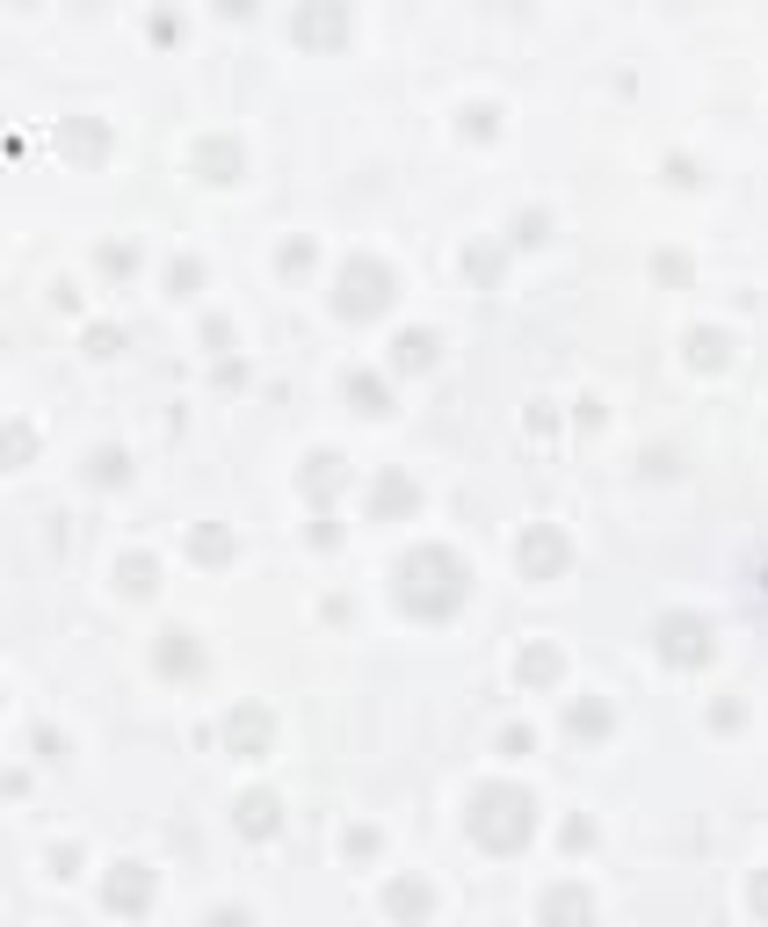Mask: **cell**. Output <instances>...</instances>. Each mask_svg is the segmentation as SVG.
Segmentation results:
<instances>
[{
	"label": "cell",
	"instance_id": "cell-1",
	"mask_svg": "<svg viewBox=\"0 0 768 927\" xmlns=\"http://www.w3.org/2000/svg\"><path fill=\"white\" fill-rule=\"evenodd\" d=\"M464 594H472V565H464L449 544H414L400 558V602H406V616L443 624V616H457V608H464Z\"/></svg>",
	"mask_w": 768,
	"mask_h": 927
},
{
	"label": "cell",
	"instance_id": "cell-2",
	"mask_svg": "<svg viewBox=\"0 0 768 927\" xmlns=\"http://www.w3.org/2000/svg\"><path fill=\"white\" fill-rule=\"evenodd\" d=\"M529 834H537V797H529L523 783H486V790H472V840L478 848L515 855Z\"/></svg>",
	"mask_w": 768,
	"mask_h": 927
},
{
	"label": "cell",
	"instance_id": "cell-3",
	"mask_svg": "<svg viewBox=\"0 0 768 927\" xmlns=\"http://www.w3.org/2000/svg\"><path fill=\"white\" fill-rule=\"evenodd\" d=\"M653 645H660V659H675V667H704V659L718 653V631H710V616H696V608H667L660 624H653Z\"/></svg>",
	"mask_w": 768,
	"mask_h": 927
},
{
	"label": "cell",
	"instance_id": "cell-4",
	"mask_svg": "<svg viewBox=\"0 0 768 927\" xmlns=\"http://www.w3.org/2000/svg\"><path fill=\"white\" fill-rule=\"evenodd\" d=\"M392 304V269L370 254H355L348 269H341V290H334V312L341 320H370V312H384Z\"/></svg>",
	"mask_w": 768,
	"mask_h": 927
},
{
	"label": "cell",
	"instance_id": "cell-5",
	"mask_svg": "<svg viewBox=\"0 0 768 927\" xmlns=\"http://www.w3.org/2000/svg\"><path fill=\"white\" fill-rule=\"evenodd\" d=\"M515 558H523V573H529V580H552V573H566L573 544H566V530H552V522H537V530H523V544H515Z\"/></svg>",
	"mask_w": 768,
	"mask_h": 927
},
{
	"label": "cell",
	"instance_id": "cell-6",
	"mask_svg": "<svg viewBox=\"0 0 768 927\" xmlns=\"http://www.w3.org/2000/svg\"><path fill=\"white\" fill-rule=\"evenodd\" d=\"M537 920L544 927H595V891L587 884H552L537 898Z\"/></svg>",
	"mask_w": 768,
	"mask_h": 927
},
{
	"label": "cell",
	"instance_id": "cell-7",
	"mask_svg": "<svg viewBox=\"0 0 768 927\" xmlns=\"http://www.w3.org/2000/svg\"><path fill=\"white\" fill-rule=\"evenodd\" d=\"M102 891H109V906H117V913H145V906H153V869H145V863H117Z\"/></svg>",
	"mask_w": 768,
	"mask_h": 927
},
{
	"label": "cell",
	"instance_id": "cell-8",
	"mask_svg": "<svg viewBox=\"0 0 768 927\" xmlns=\"http://www.w3.org/2000/svg\"><path fill=\"white\" fill-rule=\"evenodd\" d=\"M189 168H196L203 182H232V174H240V138H196Z\"/></svg>",
	"mask_w": 768,
	"mask_h": 927
},
{
	"label": "cell",
	"instance_id": "cell-9",
	"mask_svg": "<svg viewBox=\"0 0 768 927\" xmlns=\"http://www.w3.org/2000/svg\"><path fill=\"white\" fill-rule=\"evenodd\" d=\"M59 145H65V160H88V168H94V160L109 152V131L94 117H65L59 123Z\"/></svg>",
	"mask_w": 768,
	"mask_h": 927
},
{
	"label": "cell",
	"instance_id": "cell-10",
	"mask_svg": "<svg viewBox=\"0 0 768 927\" xmlns=\"http://www.w3.org/2000/svg\"><path fill=\"white\" fill-rule=\"evenodd\" d=\"M414 501H421V493H414V478H406V472H377V478H370V515H414Z\"/></svg>",
	"mask_w": 768,
	"mask_h": 927
},
{
	"label": "cell",
	"instance_id": "cell-11",
	"mask_svg": "<svg viewBox=\"0 0 768 927\" xmlns=\"http://www.w3.org/2000/svg\"><path fill=\"white\" fill-rule=\"evenodd\" d=\"M269 732H276V725H269V711H254V703H240V711L225 717L232 754H262V746H269Z\"/></svg>",
	"mask_w": 768,
	"mask_h": 927
},
{
	"label": "cell",
	"instance_id": "cell-12",
	"mask_svg": "<svg viewBox=\"0 0 768 927\" xmlns=\"http://www.w3.org/2000/svg\"><path fill=\"white\" fill-rule=\"evenodd\" d=\"M291 30L305 37V44H341V37H348V16H341V8H297Z\"/></svg>",
	"mask_w": 768,
	"mask_h": 927
},
{
	"label": "cell",
	"instance_id": "cell-13",
	"mask_svg": "<svg viewBox=\"0 0 768 927\" xmlns=\"http://www.w3.org/2000/svg\"><path fill=\"white\" fill-rule=\"evenodd\" d=\"M276 826H283V805H276V797H269V790H246V797H240V834L269 840V834H276Z\"/></svg>",
	"mask_w": 768,
	"mask_h": 927
},
{
	"label": "cell",
	"instance_id": "cell-14",
	"mask_svg": "<svg viewBox=\"0 0 768 927\" xmlns=\"http://www.w3.org/2000/svg\"><path fill=\"white\" fill-rule=\"evenodd\" d=\"M153 659H160V674H196L203 667V653H196V638H189V631H160Z\"/></svg>",
	"mask_w": 768,
	"mask_h": 927
},
{
	"label": "cell",
	"instance_id": "cell-15",
	"mask_svg": "<svg viewBox=\"0 0 768 927\" xmlns=\"http://www.w3.org/2000/svg\"><path fill=\"white\" fill-rule=\"evenodd\" d=\"M515 674H523V688H552L558 674H566V659H558V645H523Z\"/></svg>",
	"mask_w": 768,
	"mask_h": 927
},
{
	"label": "cell",
	"instance_id": "cell-16",
	"mask_svg": "<svg viewBox=\"0 0 768 927\" xmlns=\"http://www.w3.org/2000/svg\"><path fill=\"white\" fill-rule=\"evenodd\" d=\"M384 906L400 913V920H428V884H421V877H392V884H384Z\"/></svg>",
	"mask_w": 768,
	"mask_h": 927
},
{
	"label": "cell",
	"instance_id": "cell-17",
	"mask_svg": "<svg viewBox=\"0 0 768 927\" xmlns=\"http://www.w3.org/2000/svg\"><path fill=\"white\" fill-rule=\"evenodd\" d=\"M689 363H696V370H725V363H732V334H718V326H696V334H689Z\"/></svg>",
	"mask_w": 768,
	"mask_h": 927
},
{
	"label": "cell",
	"instance_id": "cell-18",
	"mask_svg": "<svg viewBox=\"0 0 768 927\" xmlns=\"http://www.w3.org/2000/svg\"><path fill=\"white\" fill-rule=\"evenodd\" d=\"M297 486L312 493V501H326V493L341 486V456L334 450H320V456H305V472H297Z\"/></svg>",
	"mask_w": 768,
	"mask_h": 927
},
{
	"label": "cell",
	"instance_id": "cell-19",
	"mask_svg": "<svg viewBox=\"0 0 768 927\" xmlns=\"http://www.w3.org/2000/svg\"><path fill=\"white\" fill-rule=\"evenodd\" d=\"M392 363H400V370H428L435 363V334H428V326H406V334L392 341Z\"/></svg>",
	"mask_w": 768,
	"mask_h": 927
},
{
	"label": "cell",
	"instance_id": "cell-20",
	"mask_svg": "<svg viewBox=\"0 0 768 927\" xmlns=\"http://www.w3.org/2000/svg\"><path fill=\"white\" fill-rule=\"evenodd\" d=\"M348 399H355V413H392V392H384V377H370V370H348Z\"/></svg>",
	"mask_w": 768,
	"mask_h": 927
},
{
	"label": "cell",
	"instance_id": "cell-21",
	"mask_svg": "<svg viewBox=\"0 0 768 927\" xmlns=\"http://www.w3.org/2000/svg\"><path fill=\"white\" fill-rule=\"evenodd\" d=\"M117 573H123V594H153V587H160V565L145 558V551H131V558H123Z\"/></svg>",
	"mask_w": 768,
	"mask_h": 927
},
{
	"label": "cell",
	"instance_id": "cell-22",
	"mask_svg": "<svg viewBox=\"0 0 768 927\" xmlns=\"http://www.w3.org/2000/svg\"><path fill=\"white\" fill-rule=\"evenodd\" d=\"M566 725H573V732H580V739H595V732H609V703H595V696H580V703H573V711H566Z\"/></svg>",
	"mask_w": 768,
	"mask_h": 927
},
{
	"label": "cell",
	"instance_id": "cell-23",
	"mask_svg": "<svg viewBox=\"0 0 768 927\" xmlns=\"http://www.w3.org/2000/svg\"><path fill=\"white\" fill-rule=\"evenodd\" d=\"M189 558L225 565V558H232V536H225V530H189Z\"/></svg>",
	"mask_w": 768,
	"mask_h": 927
},
{
	"label": "cell",
	"instance_id": "cell-24",
	"mask_svg": "<svg viewBox=\"0 0 768 927\" xmlns=\"http://www.w3.org/2000/svg\"><path fill=\"white\" fill-rule=\"evenodd\" d=\"M88 472H94V486H117V478L131 472V456H123L117 442H109V450H94V456H88Z\"/></svg>",
	"mask_w": 768,
	"mask_h": 927
},
{
	"label": "cell",
	"instance_id": "cell-25",
	"mask_svg": "<svg viewBox=\"0 0 768 927\" xmlns=\"http://www.w3.org/2000/svg\"><path fill=\"white\" fill-rule=\"evenodd\" d=\"M464 269H472L478 283H493V275H501V254H493V246H472V254H464Z\"/></svg>",
	"mask_w": 768,
	"mask_h": 927
},
{
	"label": "cell",
	"instance_id": "cell-26",
	"mask_svg": "<svg viewBox=\"0 0 768 927\" xmlns=\"http://www.w3.org/2000/svg\"><path fill=\"white\" fill-rule=\"evenodd\" d=\"M544 232H552V218H544V211H523V218H515V240H523V246H537Z\"/></svg>",
	"mask_w": 768,
	"mask_h": 927
},
{
	"label": "cell",
	"instance_id": "cell-27",
	"mask_svg": "<svg viewBox=\"0 0 768 927\" xmlns=\"http://www.w3.org/2000/svg\"><path fill=\"white\" fill-rule=\"evenodd\" d=\"M493 117H501L493 102H472V109H464V131H472V138H493Z\"/></svg>",
	"mask_w": 768,
	"mask_h": 927
},
{
	"label": "cell",
	"instance_id": "cell-28",
	"mask_svg": "<svg viewBox=\"0 0 768 927\" xmlns=\"http://www.w3.org/2000/svg\"><path fill=\"white\" fill-rule=\"evenodd\" d=\"M348 855L370 863V855H377V826H348Z\"/></svg>",
	"mask_w": 768,
	"mask_h": 927
},
{
	"label": "cell",
	"instance_id": "cell-29",
	"mask_svg": "<svg viewBox=\"0 0 768 927\" xmlns=\"http://www.w3.org/2000/svg\"><path fill=\"white\" fill-rule=\"evenodd\" d=\"M30 450H37V435H30V427L16 421V427H8V456H16V464H22V456H30Z\"/></svg>",
	"mask_w": 768,
	"mask_h": 927
},
{
	"label": "cell",
	"instance_id": "cell-30",
	"mask_svg": "<svg viewBox=\"0 0 768 927\" xmlns=\"http://www.w3.org/2000/svg\"><path fill=\"white\" fill-rule=\"evenodd\" d=\"M203 283V269H196V261H174V290H182V298H189V290H196Z\"/></svg>",
	"mask_w": 768,
	"mask_h": 927
},
{
	"label": "cell",
	"instance_id": "cell-31",
	"mask_svg": "<svg viewBox=\"0 0 768 927\" xmlns=\"http://www.w3.org/2000/svg\"><path fill=\"white\" fill-rule=\"evenodd\" d=\"M117 341H123L117 326H94V334H88V349H94V355H117Z\"/></svg>",
	"mask_w": 768,
	"mask_h": 927
},
{
	"label": "cell",
	"instance_id": "cell-32",
	"mask_svg": "<svg viewBox=\"0 0 768 927\" xmlns=\"http://www.w3.org/2000/svg\"><path fill=\"white\" fill-rule=\"evenodd\" d=\"M754 913H768V869L754 877Z\"/></svg>",
	"mask_w": 768,
	"mask_h": 927
},
{
	"label": "cell",
	"instance_id": "cell-33",
	"mask_svg": "<svg viewBox=\"0 0 768 927\" xmlns=\"http://www.w3.org/2000/svg\"><path fill=\"white\" fill-rule=\"evenodd\" d=\"M211 927H246V913H232V906H225V913H211Z\"/></svg>",
	"mask_w": 768,
	"mask_h": 927
}]
</instances>
